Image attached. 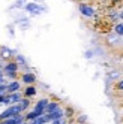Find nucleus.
Segmentation results:
<instances>
[{"instance_id": "obj_18", "label": "nucleus", "mask_w": 123, "mask_h": 124, "mask_svg": "<svg viewBox=\"0 0 123 124\" xmlns=\"http://www.w3.org/2000/svg\"><path fill=\"white\" fill-rule=\"evenodd\" d=\"M69 121H68V118H62V120H56V121H51V123H48V124H68Z\"/></svg>"}, {"instance_id": "obj_12", "label": "nucleus", "mask_w": 123, "mask_h": 124, "mask_svg": "<svg viewBox=\"0 0 123 124\" xmlns=\"http://www.w3.org/2000/svg\"><path fill=\"white\" fill-rule=\"evenodd\" d=\"M18 106L21 108L23 114H24V112H29L30 106H32V100H30V99H27V97H23V99L20 100V103H18Z\"/></svg>"}, {"instance_id": "obj_20", "label": "nucleus", "mask_w": 123, "mask_h": 124, "mask_svg": "<svg viewBox=\"0 0 123 124\" xmlns=\"http://www.w3.org/2000/svg\"><path fill=\"white\" fill-rule=\"evenodd\" d=\"M108 78H119V72H113V73H110Z\"/></svg>"}, {"instance_id": "obj_14", "label": "nucleus", "mask_w": 123, "mask_h": 124, "mask_svg": "<svg viewBox=\"0 0 123 124\" xmlns=\"http://www.w3.org/2000/svg\"><path fill=\"white\" fill-rule=\"evenodd\" d=\"M60 108H62V106H60V102H57V100H50L45 114H51V112H54V111H57V109H60Z\"/></svg>"}, {"instance_id": "obj_2", "label": "nucleus", "mask_w": 123, "mask_h": 124, "mask_svg": "<svg viewBox=\"0 0 123 124\" xmlns=\"http://www.w3.org/2000/svg\"><path fill=\"white\" fill-rule=\"evenodd\" d=\"M23 111L21 108L18 106V103L17 105H12V106H8V108L0 114V121H3V120H9V118H14L17 117V115H21Z\"/></svg>"}, {"instance_id": "obj_21", "label": "nucleus", "mask_w": 123, "mask_h": 124, "mask_svg": "<svg viewBox=\"0 0 123 124\" xmlns=\"http://www.w3.org/2000/svg\"><path fill=\"white\" fill-rule=\"evenodd\" d=\"M119 18H120V21H123V8L119 11Z\"/></svg>"}, {"instance_id": "obj_13", "label": "nucleus", "mask_w": 123, "mask_h": 124, "mask_svg": "<svg viewBox=\"0 0 123 124\" xmlns=\"http://www.w3.org/2000/svg\"><path fill=\"white\" fill-rule=\"evenodd\" d=\"M14 55V51L9 49V48H6V46H2L0 48V58L2 60H8L9 61V58Z\"/></svg>"}, {"instance_id": "obj_25", "label": "nucleus", "mask_w": 123, "mask_h": 124, "mask_svg": "<svg viewBox=\"0 0 123 124\" xmlns=\"http://www.w3.org/2000/svg\"><path fill=\"white\" fill-rule=\"evenodd\" d=\"M21 124H29V123H27V121H24V123H21Z\"/></svg>"}, {"instance_id": "obj_22", "label": "nucleus", "mask_w": 123, "mask_h": 124, "mask_svg": "<svg viewBox=\"0 0 123 124\" xmlns=\"http://www.w3.org/2000/svg\"><path fill=\"white\" fill-rule=\"evenodd\" d=\"M78 123H86V117H78Z\"/></svg>"}, {"instance_id": "obj_1", "label": "nucleus", "mask_w": 123, "mask_h": 124, "mask_svg": "<svg viewBox=\"0 0 123 124\" xmlns=\"http://www.w3.org/2000/svg\"><path fill=\"white\" fill-rule=\"evenodd\" d=\"M18 70H20V66H18V63H17L15 60L6 61L5 66H3V73H5L8 78H11L12 81H15L17 75H18Z\"/></svg>"}, {"instance_id": "obj_6", "label": "nucleus", "mask_w": 123, "mask_h": 124, "mask_svg": "<svg viewBox=\"0 0 123 124\" xmlns=\"http://www.w3.org/2000/svg\"><path fill=\"white\" fill-rule=\"evenodd\" d=\"M21 82H24L26 85H33L35 82H36V76H35L32 72H24L21 75V79H20Z\"/></svg>"}, {"instance_id": "obj_17", "label": "nucleus", "mask_w": 123, "mask_h": 124, "mask_svg": "<svg viewBox=\"0 0 123 124\" xmlns=\"http://www.w3.org/2000/svg\"><path fill=\"white\" fill-rule=\"evenodd\" d=\"M65 117L66 118H72L74 117V109L69 108V106H68V108H65Z\"/></svg>"}, {"instance_id": "obj_5", "label": "nucleus", "mask_w": 123, "mask_h": 124, "mask_svg": "<svg viewBox=\"0 0 123 124\" xmlns=\"http://www.w3.org/2000/svg\"><path fill=\"white\" fill-rule=\"evenodd\" d=\"M48 103H50V100L48 99H39L36 103H35V106H33V111L36 112L39 117H42V115H45V111H47V106H48Z\"/></svg>"}, {"instance_id": "obj_4", "label": "nucleus", "mask_w": 123, "mask_h": 124, "mask_svg": "<svg viewBox=\"0 0 123 124\" xmlns=\"http://www.w3.org/2000/svg\"><path fill=\"white\" fill-rule=\"evenodd\" d=\"M78 11H80V14L83 16H86V18H93L96 15L95 6H92L89 3H78Z\"/></svg>"}, {"instance_id": "obj_19", "label": "nucleus", "mask_w": 123, "mask_h": 124, "mask_svg": "<svg viewBox=\"0 0 123 124\" xmlns=\"http://www.w3.org/2000/svg\"><path fill=\"white\" fill-rule=\"evenodd\" d=\"M116 88L119 91H123V79H120V81H117V84H116Z\"/></svg>"}, {"instance_id": "obj_7", "label": "nucleus", "mask_w": 123, "mask_h": 124, "mask_svg": "<svg viewBox=\"0 0 123 124\" xmlns=\"http://www.w3.org/2000/svg\"><path fill=\"white\" fill-rule=\"evenodd\" d=\"M21 90V81H18V79H15V81H11L8 82V94L11 93H17Z\"/></svg>"}, {"instance_id": "obj_10", "label": "nucleus", "mask_w": 123, "mask_h": 124, "mask_svg": "<svg viewBox=\"0 0 123 124\" xmlns=\"http://www.w3.org/2000/svg\"><path fill=\"white\" fill-rule=\"evenodd\" d=\"M26 11H29L33 15H38V14L42 12V8L39 5H36V3H27V5H26Z\"/></svg>"}, {"instance_id": "obj_9", "label": "nucleus", "mask_w": 123, "mask_h": 124, "mask_svg": "<svg viewBox=\"0 0 123 124\" xmlns=\"http://www.w3.org/2000/svg\"><path fill=\"white\" fill-rule=\"evenodd\" d=\"M36 93H38V90H36L35 85H27L24 88V91H23V96L27 97V99H32L33 96H36Z\"/></svg>"}, {"instance_id": "obj_16", "label": "nucleus", "mask_w": 123, "mask_h": 124, "mask_svg": "<svg viewBox=\"0 0 123 124\" xmlns=\"http://www.w3.org/2000/svg\"><path fill=\"white\" fill-rule=\"evenodd\" d=\"M15 61L18 63L20 67H26V69H27V61H26V58L23 55H15Z\"/></svg>"}, {"instance_id": "obj_3", "label": "nucleus", "mask_w": 123, "mask_h": 124, "mask_svg": "<svg viewBox=\"0 0 123 124\" xmlns=\"http://www.w3.org/2000/svg\"><path fill=\"white\" fill-rule=\"evenodd\" d=\"M23 91H17V93H11V94H6L3 97V102L2 105L5 106H12V105H17V103H20V100L23 99Z\"/></svg>"}, {"instance_id": "obj_8", "label": "nucleus", "mask_w": 123, "mask_h": 124, "mask_svg": "<svg viewBox=\"0 0 123 124\" xmlns=\"http://www.w3.org/2000/svg\"><path fill=\"white\" fill-rule=\"evenodd\" d=\"M24 121H26L24 114H21V115H17V117H14V118H9V120H3V121H0V124H21V123H24Z\"/></svg>"}, {"instance_id": "obj_26", "label": "nucleus", "mask_w": 123, "mask_h": 124, "mask_svg": "<svg viewBox=\"0 0 123 124\" xmlns=\"http://www.w3.org/2000/svg\"><path fill=\"white\" fill-rule=\"evenodd\" d=\"M122 6H123V5H122Z\"/></svg>"}, {"instance_id": "obj_11", "label": "nucleus", "mask_w": 123, "mask_h": 124, "mask_svg": "<svg viewBox=\"0 0 123 124\" xmlns=\"http://www.w3.org/2000/svg\"><path fill=\"white\" fill-rule=\"evenodd\" d=\"M108 20L114 24L120 23V18H119V11L116 9V8H111V9L108 11Z\"/></svg>"}, {"instance_id": "obj_15", "label": "nucleus", "mask_w": 123, "mask_h": 124, "mask_svg": "<svg viewBox=\"0 0 123 124\" xmlns=\"http://www.w3.org/2000/svg\"><path fill=\"white\" fill-rule=\"evenodd\" d=\"M114 33H116L117 36H123V21L114 24Z\"/></svg>"}, {"instance_id": "obj_23", "label": "nucleus", "mask_w": 123, "mask_h": 124, "mask_svg": "<svg viewBox=\"0 0 123 124\" xmlns=\"http://www.w3.org/2000/svg\"><path fill=\"white\" fill-rule=\"evenodd\" d=\"M78 2H80V3H87L89 0H78Z\"/></svg>"}, {"instance_id": "obj_24", "label": "nucleus", "mask_w": 123, "mask_h": 124, "mask_svg": "<svg viewBox=\"0 0 123 124\" xmlns=\"http://www.w3.org/2000/svg\"><path fill=\"white\" fill-rule=\"evenodd\" d=\"M5 97V96H3ZM3 97H0V105H2V102H3Z\"/></svg>"}]
</instances>
